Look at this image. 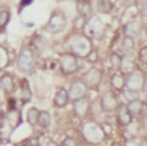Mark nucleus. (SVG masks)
I'll list each match as a JSON object with an SVG mask.
<instances>
[{
	"label": "nucleus",
	"mask_w": 147,
	"mask_h": 146,
	"mask_svg": "<svg viewBox=\"0 0 147 146\" xmlns=\"http://www.w3.org/2000/svg\"><path fill=\"white\" fill-rule=\"evenodd\" d=\"M141 32V26L137 22H131L125 26L124 28V33L125 36H129V37H137Z\"/></svg>",
	"instance_id": "nucleus-15"
},
{
	"label": "nucleus",
	"mask_w": 147,
	"mask_h": 146,
	"mask_svg": "<svg viewBox=\"0 0 147 146\" xmlns=\"http://www.w3.org/2000/svg\"><path fill=\"white\" fill-rule=\"evenodd\" d=\"M132 117L133 116L131 114V112H129V109H128L127 105H124V104L119 105L117 118H118V122L121 126H128V124L132 122Z\"/></svg>",
	"instance_id": "nucleus-9"
},
{
	"label": "nucleus",
	"mask_w": 147,
	"mask_h": 146,
	"mask_svg": "<svg viewBox=\"0 0 147 146\" xmlns=\"http://www.w3.org/2000/svg\"><path fill=\"white\" fill-rule=\"evenodd\" d=\"M142 90L147 94V74L145 75V78H143V85H142Z\"/></svg>",
	"instance_id": "nucleus-29"
},
{
	"label": "nucleus",
	"mask_w": 147,
	"mask_h": 146,
	"mask_svg": "<svg viewBox=\"0 0 147 146\" xmlns=\"http://www.w3.org/2000/svg\"><path fill=\"white\" fill-rule=\"evenodd\" d=\"M88 90V85L85 84V81H75L71 84L69 90V98L71 100H78L80 98H84Z\"/></svg>",
	"instance_id": "nucleus-5"
},
{
	"label": "nucleus",
	"mask_w": 147,
	"mask_h": 146,
	"mask_svg": "<svg viewBox=\"0 0 147 146\" xmlns=\"http://www.w3.org/2000/svg\"><path fill=\"white\" fill-rule=\"evenodd\" d=\"M124 97L127 100H133V99H137V92L136 90H124Z\"/></svg>",
	"instance_id": "nucleus-24"
},
{
	"label": "nucleus",
	"mask_w": 147,
	"mask_h": 146,
	"mask_svg": "<svg viewBox=\"0 0 147 146\" xmlns=\"http://www.w3.org/2000/svg\"><path fill=\"white\" fill-rule=\"evenodd\" d=\"M67 24V20H66V17L65 14L60 13V11H57V13L52 14L50 20H48L47 26H46V29H47L48 32H52V33H57V32H61L65 29Z\"/></svg>",
	"instance_id": "nucleus-3"
},
{
	"label": "nucleus",
	"mask_w": 147,
	"mask_h": 146,
	"mask_svg": "<svg viewBox=\"0 0 147 146\" xmlns=\"http://www.w3.org/2000/svg\"><path fill=\"white\" fill-rule=\"evenodd\" d=\"M110 84H112V88L115 90H123L124 85H125V79L122 74H119V72H117V74H114L112 76V79H110Z\"/></svg>",
	"instance_id": "nucleus-13"
},
{
	"label": "nucleus",
	"mask_w": 147,
	"mask_h": 146,
	"mask_svg": "<svg viewBox=\"0 0 147 146\" xmlns=\"http://www.w3.org/2000/svg\"><path fill=\"white\" fill-rule=\"evenodd\" d=\"M18 69L26 74H33L34 72V60L30 50H23L18 56L17 61Z\"/></svg>",
	"instance_id": "nucleus-1"
},
{
	"label": "nucleus",
	"mask_w": 147,
	"mask_h": 146,
	"mask_svg": "<svg viewBox=\"0 0 147 146\" xmlns=\"http://www.w3.org/2000/svg\"><path fill=\"white\" fill-rule=\"evenodd\" d=\"M30 98H32V92H30L29 84L27 80H23L22 81V100L26 103V102H29Z\"/></svg>",
	"instance_id": "nucleus-18"
},
{
	"label": "nucleus",
	"mask_w": 147,
	"mask_h": 146,
	"mask_svg": "<svg viewBox=\"0 0 147 146\" xmlns=\"http://www.w3.org/2000/svg\"><path fill=\"white\" fill-rule=\"evenodd\" d=\"M60 65L61 70L63 74H72L78 70V60H76V55L74 53H63L60 57Z\"/></svg>",
	"instance_id": "nucleus-4"
},
{
	"label": "nucleus",
	"mask_w": 147,
	"mask_h": 146,
	"mask_svg": "<svg viewBox=\"0 0 147 146\" xmlns=\"http://www.w3.org/2000/svg\"><path fill=\"white\" fill-rule=\"evenodd\" d=\"M76 8H78L80 17L82 18H89L93 13V7H91V4L88 0H79L76 3Z\"/></svg>",
	"instance_id": "nucleus-10"
},
{
	"label": "nucleus",
	"mask_w": 147,
	"mask_h": 146,
	"mask_svg": "<svg viewBox=\"0 0 147 146\" xmlns=\"http://www.w3.org/2000/svg\"><path fill=\"white\" fill-rule=\"evenodd\" d=\"M0 88L4 90L5 93H10L14 88V81H13V78L10 75H3L0 78Z\"/></svg>",
	"instance_id": "nucleus-14"
},
{
	"label": "nucleus",
	"mask_w": 147,
	"mask_h": 146,
	"mask_svg": "<svg viewBox=\"0 0 147 146\" xmlns=\"http://www.w3.org/2000/svg\"><path fill=\"white\" fill-rule=\"evenodd\" d=\"M62 145H65V146H74V145H76V142H75V140L71 139V137H66L65 140H63Z\"/></svg>",
	"instance_id": "nucleus-27"
},
{
	"label": "nucleus",
	"mask_w": 147,
	"mask_h": 146,
	"mask_svg": "<svg viewBox=\"0 0 147 146\" xmlns=\"http://www.w3.org/2000/svg\"><path fill=\"white\" fill-rule=\"evenodd\" d=\"M110 64H112L113 68L118 69L119 66L122 65V59H121V56H119L118 53H112V55H110Z\"/></svg>",
	"instance_id": "nucleus-22"
},
{
	"label": "nucleus",
	"mask_w": 147,
	"mask_h": 146,
	"mask_svg": "<svg viewBox=\"0 0 147 146\" xmlns=\"http://www.w3.org/2000/svg\"><path fill=\"white\" fill-rule=\"evenodd\" d=\"M51 123V116L48 112H39V117H38V124L42 128H47Z\"/></svg>",
	"instance_id": "nucleus-19"
},
{
	"label": "nucleus",
	"mask_w": 147,
	"mask_h": 146,
	"mask_svg": "<svg viewBox=\"0 0 147 146\" xmlns=\"http://www.w3.org/2000/svg\"><path fill=\"white\" fill-rule=\"evenodd\" d=\"M71 50H72V53L76 55V56L86 57L93 51V48H91V41L88 37H84V36L82 37H78L72 42Z\"/></svg>",
	"instance_id": "nucleus-2"
},
{
	"label": "nucleus",
	"mask_w": 147,
	"mask_h": 146,
	"mask_svg": "<svg viewBox=\"0 0 147 146\" xmlns=\"http://www.w3.org/2000/svg\"><path fill=\"white\" fill-rule=\"evenodd\" d=\"M38 117H39V111L37 108H30L27 113V121H28L29 124L34 126L36 123H38Z\"/></svg>",
	"instance_id": "nucleus-17"
},
{
	"label": "nucleus",
	"mask_w": 147,
	"mask_h": 146,
	"mask_svg": "<svg viewBox=\"0 0 147 146\" xmlns=\"http://www.w3.org/2000/svg\"><path fill=\"white\" fill-rule=\"evenodd\" d=\"M100 80H102V71L99 69H90L85 75V84L94 89H98Z\"/></svg>",
	"instance_id": "nucleus-7"
},
{
	"label": "nucleus",
	"mask_w": 147,
	"mask_h": 146,
	"mask_svg": "<svg viewBox=\"0 0 147 146\" xmlns=\"http://www.w3.org/2000/svg\"><path fill=\"white\" fill-rule=\"evenodd\" d=\"M140 60L143 64H147V46L146 47H142L140 50Z\"/></svg>",
	"instance_id": "nucleus-25"
},
{
	"label": "nucleus",
	"mask_w": 147,
	"mask_h": 146,
	"mask_svg": "<svg viewBox=\"0 0 147 146\" xmlns=\"http://www.w3.org/2000/svg\"><path fill=\"white\" fill-rule=\"evenodd\" d=\"M74 108H75V113L79 117H84V114L86 113L89 108V103L85 98H80L78 100H74Z\"/></svg>",
	"instance_id": "nucleus-11"
},
{
	"label": "nucleus",
	"mask_w": 147,
	"mask_h": 146,
	"mask_svg": "<svg viewBox=\"0 0 147 146\" xmlns=\"http://www.w3.org/2000/svg\"><path fill=\"white\" fill-rule=\"evenodd\" d=\"M128 109H129V112H131V114L133 116H138L141 112H142V109H143V103L141 102L140 99H133V100H131L129 102V104L127 105Z\"/></svg>",
	"instance_id": "nucleus-16"
},
{
	"label": "nucleus",
	"mask_w": 147,
	"mask_h": 146,
	"mask_svg": "<svg viewBox=\"0 0 147 146\" xmlns=\"http://www.w3.org/2000/svg\"><path fill=\"white\" fill-rule=\"evenodd\" d=\"M85 59H86L88 61H90V62H95L96 60H98V53L95 52V51H91V52L89 53L88 56L85 57Z\"/></svg>",
	"instance_id": "nucleus-26"
},
{
	"label": "nucleus",
	"mask_w": 147,
	"mask_h": 146,
	"mask_svg": "<svg viewBox=\"0 0 147 146\" xmlns=\"http://www.w3.org/2000/svg\"><path fill=\"white\" fill-rule=\"evenodd\" d=\"M122 48L125 53H129L132 52V50L134 48V41L132 39V37L129 36H125L123 38V42H122Z\"/></svg>",
	"instance_id": "nucleus-20"
},
{
	"label": "nucleus",
	"mask_w": 147,
	"mask_h": 146,
	"mask_svg": "<svg viewBox=\"0 0 147 146\" xmlns=\"http://www.w3.org/2000/svg\"><path fill=\"white\" fill-rule=\"evenodd\" d=\"M8 62H9V56H8L7 50H5L4 47L0 46V70L7 68Z\"/></svg>",
	"instance_id": "nucleus-21"
},
{
	"label": "nucleus",
	"mask_w": 147,
	"mask_h": 146,
	"mask_svg": "<svg viewBox=\"0 0 147 146\" xmlns=\"http://www.w3.org/2000/svg\"><path fill=\"white\" fill-rule=\"evenodd\" d=\"M95 127H96V126H95V124H91V123H90V128H91L90 131H91V133H93V131H94V128H95ZM82 132H84V133H85V136H88V135H89V133H88V130L82 131ZM89 137H90V136H88V137H86V139L89 140ZM95 139H96V137H95ZM95 139H94V137H90V141H93V142H94V140H95ZM95 141H96V140H95Z\"/></svg>",
	"instance_id": "nucleus-28"
},
{
	"label": "nucleus",
	"mask_w": 147,
	"mask_h": 146,
	"mask_svg": "<svg viewBox=\"0 0 147 146\" xmlns=\"http://www.w3.org/2000/svg\"><path fill=\"white\" fill-rule=\"evenodd\" d=\"M9 18H10V16H9V11H7V10L0 11V27L7 26V23L9 22Z\"/></svg>",
	"instance_id": "nucleus-23"
},
{
	"label": "nucleus",
	"mask_w": 147,
	"mask_h": 146,
	"mask_svg": "<svg viewBox=\"0 0 147 146\" xmlns=\"http://www.w3.org/2000/svg\"><path fill=\"white\" fill-rule=\"evenodd\" d=\"M143 75L141 71H133L127 79H125V87L131 90H142V85H143Z\"/></svg>",
	"instance_id": "nucleus-6"
},
{
	"label": "nucleus",
	"mask_w": 147,
	"mask_h": 146,
	"mask_svg": "<svg viewBox=\"0 0 147 146\" xmlns=\"http://www.w3.org/2000/svg\"><path fill=\"white\" fill-rule=\"evenodd\" d=\"M100 103H102L103 111H107V112H112L118 107V99L113 93H107L100 99Z\"/></svg>",
	"instance_id": "nucleus-8"
},
{
	"label": "nucleus",
	"mask_w": 147,
	"mask_h": 146,
	"mask_svg": "<svg viewBox=\"0 0 147 146\" xmlns=\"http://www.w3.org/2000/svg\"><path fill=\"white\" fill-rule=\"evenodd\" d=\"M69 92L66 89H60L57 92L56 97H55V105L56 107H65V105L69 103Z\"/></svg>",
	"instance_id": "nucleus-12"
}]
</instances>
